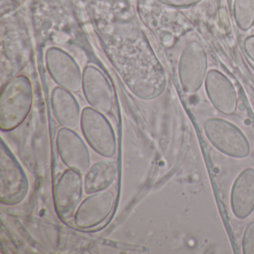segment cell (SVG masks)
I'll return each instance as SVG.
<instances>
[{"label": "cell", "mask_w": 254, "mask_h": 254, "mask_svg": "<svg viewBox=\"0 0 254 254\" xmlns=\"http://www.w3.org/2000/svg\"><path fill=\"white\" fill-rule=\"evenodd\" d=\"M33 88L26 75H20L8 81L0 96V129L8 132L23 124L32 109Z\"/></svg>", "instance_id": "obj_1"}, {"label": "cell", "mask_w": 254, "mask_h": 254, "mask_svg": "<svg viewBox=\"0 0 254 254\" xmlns=\"http://www.w3.org/2000/svg\"><path fill=\"white\" fill-rule=\"evenodd\" d=\"M30 183L12 151L2 139L0 149V202L15 206L26 199Z\"/></svg>", "instance_id": "obj_2"}, {"label": "cell", "mask_w": 254, "mask_h": 254, "mask_svg": "<svg viewBox=\"0 0 254 254\" xmlns=\"http://www.w3.org/2000/svg\"><path fill=\"white\" fill-rule=\"evenodd\" d=\"M203 130L208 140L223 154L245 158L251 153L248 138L236 125L224 119L211 117L205 120Z\"/></svg>", "instance_id": "obj_3"}, {"label": "cell", "mask_w": 254, "mask_h": 254, "mask_svg": "<svg viewBox=\"0 0 254 254\" xmlns=\"http://www.w3.org/2000/svg\"><path fill=\"white\" fill-rule=\"evenodd\" d=\"M81 131L87 143L105 158H111L117 151V140L112 125L105 114L92 107H86L81 112Z\"/></svg>", "instance_id": "obj_4"}, {"label": "cell", "mask_w": 254, "mask_h": 254, "mask_svg": "<svg viewBox=\"0 0 254 254\" xmlns=\"http://www.w3.org/2000/svg\"><path fill=\"white\" fill-rule=\"evenodd\" d=\"M178 72L186 93H195L203 85L208 72V58L200 41H192L186 46L180 56Z\"/></svg>", "instance_id": "obj_5"}, {"label": "cell", "mask_w": 254, "mask_h": 254, "mask_svg": "<svg viewBox=\"0 0 254 254\" xmlns=\"http://www.w3.org/2000/svg\"><path fill=\"white\" fill-rule=\"evenodd\" d=\"M47 70L55 82L72 93L82 89L83 72L75 59L59 47H50L46 52Z\"/></svg>", "instance_id": "obj_6"}, {"label": "cell", "mask_w": 254, "mask_h": 254, "mask_svg": "<svg viewBox=\"0 0 254 254\" xmlns=\"http://www.w3.org/2000/svg\"><path fill=\"white\" fill-rule=\"evenodd\" d=\"M83 175L72 169L65 171L54 189L56 213L62 221H69L75 216L84 194Z\"/></svg>", "instance_id": "obj_7"}, {"label": "cell", "mask_w": 254, "mask_h": 254, "mask_svg": "<svg viewBox=\"0 0 254 254\" xmlns=\"http://www.w3.org/2000/svg\"><path fill=\"white\" fill-rule=\"evenodd\" d=\"M58 152L65 166L81 175L90 169L91 158L88 147L75 130L62 127L56 135Z\"/></svg>", "instance_id": "obj_8"}, {"label": "cell", "mask_w": 254, "mask_h": 254, "mask_svg": "<svg viewBox=\"0 0 254 254\" xmlns=\"http://www.w3.org/2000/svg\"><path fill=\"white\" fill-rule=\"evenodd\" d=\"M82 90L90 107L105 115L113 111L114 91L108 78L99 68L93 65L84 68Z\"/></svg>", "instance_id": "obj_9"}, {"label": "cell", "mask_w": 254, "mask_h": 254, "mask_svg": "<svg viewBox=\"0 0 254 254\" xmlns=\"http://www.w3.org/2000/svg\"><path fill=\"white\" fill-rule=\"evenodd\" d=\"M114 204L115 195L112 191L105 190L89 194L75 212V227L84 230L97 227L111 215Z\"/></svg>", "instance_id": "obj_10"}, {"label": "cell", "mask_w": 254, "mask_h": 254, "mask_svg": "<svg viewBox=\"0 0 254 254\" xmlns=\"http://www.w3.org/2000/svg\"><path fill=\"white\" fill-rule=\"evenodd\" d=\"M204 84L209 101L219 112L227 116L236 113L237 93L227 75L218 69H210L208 71Z\"/></svg>", "instance_id": "obj_11"}, {"label": "cell", "mask_w": 254, "mask_h": 254, "mask_svg": "<svg viewBox=\"0 0 254 254\" xmlns=\"http://www.w3.org/2000/svg\"><path fill=\"white\" fill-rule=\"evenodd\" d=\"M232 210L239 219L248 218L254 210V169L242 171L232 187Z\"/></svg>", "instance_id": "obj_12"}, {"label": "cell", "mask_w": 254, "mask_h": 254, "mask_svg": "<svg viewBox=\"0 0 254 254\" xmlns=\"http://www.w3.org/2000/svg\"><path fill=\"white\" fill-rule=\"evenodd\" d=\"M51 106L58 123L64 127L76 130L81 125L79 104L72 93L56 87L51 95Z\"/></svg>", "instance_id": "obj_13"}, {"label": "cell", "mask_w": 254, "mask_h": 254, "mask_svg": "<svg viewBox=\"0 0 254 254\" xmlns=\"http://www.w3.org/2000/svg\"><path fill=\"white\" fill-rule=\"evenodd\" d=\"M108 159L96 162L90 166L86 172L84 178L86 194L105 191L115 181L118 173V166L114 160Z\"/></svg>", "instance_id": "obj_14"}, {"label": "cell", "mask_w": 254, "mask_h": 254, "mask_svg": "<svg viewBox=\"0 0 254 254\" xmlns=\"http://www.w3.org/2000/svg\"><path fill=\"white\" fill-rule=\"evenodd\" d=\"M233 13L241 30L247 32L254 26V0H234Z\"/></svg>", "instance_id": "obj_15"}, {"label": "cell", "mask_w": 254, "mask_h": 254, "mask_svg": "<svg viewBox=\"0 0 254 254\" xmlns=\"http://www.w3.org/2000/svg\"><path fill=\"white\" fill-rule=\"evenodd\" d=\"M242 250L244 254H254V221L250 222L244 232Z\"/></svg>", "instance_id": "obj_16"}, {"label": "cell", "mask_w": 254, "mask_h": 254, "mask_svg": "<svg viewBox=\"0 0 254 254\" xmlns=\"http://www.w3.org/2000/svg\"><path fill=\"white\" fill-rule=\"evenodd\" d=\"M161 3L175 8H188L197 5L201 0H157Z\"/></svg>", "instance_id": "obj_17"}, {"label": "cell", "mask_w": 254, "mask_h": 254, "mask_svg": "<svg viewBox=\"0 0 254 254\" xmlns=\"http://www.w3.org/2000/svg\"><path fill=\"white\" fill-rule=\"evenodd\" d=\"M244 49L248 57L254 63V35L248 37L245 40Z\"/></svg>", "instance_id": "obj_18"}]
</instances>
